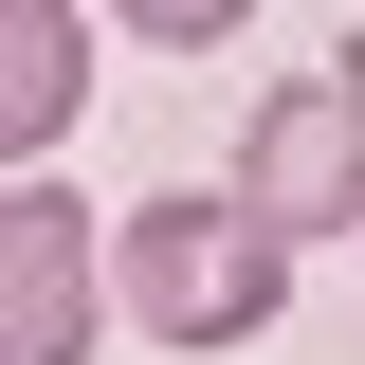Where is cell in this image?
<instances>
[{"mask_svg":"<svg viewBox=\"0 0 365 365\" xmlns=\"http://www.w3.org/2000/svg\"><path fill=\"white\" fill-rule=\"evenodd\" d=\"M292 256H311V237L256 220L237 182H165V201L110 220V311H128L146 347H256V329L292 311Z\"/></svg>","mask_w":365,"mask_h":365,"instance_id":"6da1fadb","label":"cell"},{"mask_svg":"<svg viewBox=\"0 0 365 365\" xmlns=\"http://www.w3.org/2000/svg\"><path fill=\"white\" fill-rule=\"evenodd\" d=\"M110 329V220L55 165H0V365H91Z\"/></svg>","mask_w":365,"mask_h":365,"instance_id":"7a4b0ae2","label":"cell"},{"mask_svg":"<svg viewBox=\"0 0 365 365\" xmlns=\"http://www.w3.org/2000/svg\"><path fill=\"white\" fill-rule=\"evenodd\" d=\"M237 201L292 220V237L365 220V37L329 55V73H274V91H256V128H237Z\"/></svg>","mask_w":365,"mask_h":365,"instance_id":"3957f363","label":"cell"},{"mask_svg":"<svg viewBox=\"0 0 365 365\" xmlns=\"http://www.w3.org/2000/svg\"><path fill=\"white\" fill-rule=\"evenodd\" d=\"M91 110V0H0V165H55Z\"/></svg>","mask_w":365,"mask_h":365,"instance_id":"277c9868","label":"cell"},{"mask_svg":"<svg viewBox=\"0 0 365 365\" xmlns=\"http://www.w3.org/2000/svg\"><path fill=\"white\" fill-rule=\"evenodd\" d=\"M91 19H128V37H165V55H220L256 0H91Z\"/></svg>","mask_w":365,"mask_h":365,"instance_id":"5b68a950","label":"cell"}]
</instances>
